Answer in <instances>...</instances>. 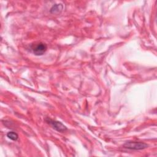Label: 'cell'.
<instances>
[{"instance_id": "1", "label": "cell", "mask_w": 157, "mask_h": 157, "mask_svg": "<svg viewBox=\"0 0 157 157\" xmlns=\"http://www.w3.org/2000/svg\"><path fill=\"white\" fill-rule=\"evenodd\" d=\"M123 147L129 150H144L147 148L148 145L142 142L128 141L123 144Z\"/></svg>"}, {"instance_id": "5", "label": "cell", "mask_w": 157, "mask_h": 157, "mask_svg": "<svg viewBox=\"0 0 157 157\" xmlns=\"http://www.w3.org/2000/svg\"><path fill=\"white\" fill-rule=\"evenodd\" d=\"M7 137L9 139H10V140H14V141L17 140L18 139V134H17L16 132H13V131H10V132H7Z\"/></svg>"}, {"instance_id": "4", "label": "cell", "mask_w": 157, "mask_h": 157, "mask_svg": "<svg viewBox=\"0 0 157 157\" xmlns=\"http://www.w3.org/2000/svg\"><path fill=\"white\" fill-rule=\"evenodd\" d=\"M63 9V6L61 4H56L50 9V13L53 14H59Z\"/></svg>"}, {"instance_id": "3", "label": "cell", "mask_w": 157, "mask_h": 157, "mask_svg": "<svg viewBox=\"0 0 157 157\" xmlns=\"http://www.w3.org/2000/svg\"><path fill=\"white\" fill-rule=\"evenodd\" d=\"M46 122L50 124L54 129H55L56 131L60 132H64L65 131L67 130V128L66 126H64L61 122L58 121H56V120H52L49 118H47L45 119Z\"/></svg>"}, {"instance_id": "2", "label": "cell", "mask_w": 157, "mask_h": 157, "mask_svg": "<svg viewBox=\"0 0 157 157\" xmlns=\"http://www.w3.org/2000/svg\"><path fill=\"white\" fill-rule=\"evenodd\" d=\"M31 48L33 53L36 56H41L44 55L47 49V45L44 42H39L34 43L31 46Z\"/></svg>"}]
</instances>
